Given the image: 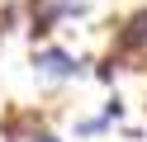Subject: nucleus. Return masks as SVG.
<instances>
[{"mask_svg": "<svg viewBox=\"0 0 147 142\" xmlns=\"http://www.w3.org/2000/svg\"><path fill=\"white\" fill-rule=\"evenodd\" d=\"M81 66H86V62H76L67 47H38V52H33V71H38V76H48V81L81 76Z\"/></svg>", "mask_w": 147, "mask_h": 142, "instance_id": "nucleus-1", "label": "nucleus"}, {"mask_svg": "<svg viewBox=\"0 0 147 142\" xmlns=\"http://www.w3.org/2000/svg\"><path fill=\"white\" fill-rule=\"evenodd\" d=\"M114 47H119V52H138V47H147V9H133V14L123 19V28L114 33Z\"/></svg>", "mask_w": 147, "mask_h": 142, "instance_id": "nucleus-2", "label": "nucleus"}, {"mask_svg": "<svg viewBox=\"0 0 147 142\" xmlns=\"http://www.w3.org/2000/svg\"><path fill=\"white\" fill-rule=\"evenodd\" d=\"M76 133H81V137H95V133H105V118H81Z\"/></svg>", "mask_w": 147, "mask_h": 142, "instance_id": "nucleus-3", "label": "nucleus"}, {"mask_svg": "<svg viewBox=\"0 0 147 142\" xmlns=\"http://www.w3.org/2000/svg\"><path fill=\"white\" fill-rule=\"evenodd\" d=\"M100 118H105V123H114V118H123V104H119V95H114V100L105 104V114H100Z\"/></svg>", "mask_w": 147, "mask_h": 142, "instance_id": "nucleus-4", "label": "nucleus"}, {"mask_svg": "<svg viewBox=\"0 0 147 142\" xmlns=\"http://www.w3.org/2000/svg\"><path fill=\"white\" fill-rule=\"evenodd\" d=\"M29 142H62V137H52V133H33Z\"/></svg>", "mask_w": 147, "mask_h": 142, "instance_id": "nucleus-5", "label": "nucleus"}]
</instances>
